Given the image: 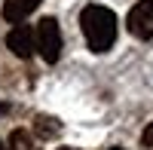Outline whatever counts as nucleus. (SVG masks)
Instances as JSON below:
<instances>
[{
  "label": "nucleus",
  "mask_w": 153,
  "mask_h": 150,
  "mask_svg": "<svg viewBox=\"0 0 153 150\" xmlns=\"http://www.w3.org/2000/svg\"><path fill=\"white\" fill-rule=\"evenodd\" d=\"M37 6H40V0H3V19L12 25H22Z\"/></svg>",
  "instance_id": "5"
},
{
  "label": "nucleus",
  "mask_w": 153,
  "mask_h": 150,
  "mask_svg": "<svg viewBox=\"0 0 153 150\" xmlns=\"http://www.w3.org/2000/svg\"><path fill=\"white\" fill-rule=\"evenodd\" d=\"M80 28L92 52H107L117 40V16L107 6H98V3L86 6L80 16Z\"/></svg>",
  "instance_id": "1"
},
{
  "label": "nucleus",
  "mask_w": 153,
  "mask_h": 150,
  "mask_svg": "<svg viewBox=\"0 0 153 150\" xmlns=\"http://www.w3.org/2000/svg\"><path fill=\"white\" fill-rule=\"evenodd\" d=\"M141 141H144V147H153V123H147V129H144V135H141Z\"/></svg>",
  "instance_id": "8"
},
{
  "label": "nucleus",
  "mask_w": 153,
  "mask_h": 150,
  "mask_svg": "<svg viewBox=\"0 0 153 150\" xmlns=\"http://www.w3.org/2000/svg\"><path fill=\"white\" fill-rule=\"evenodd\" d=\"M6 46L12 49V55L31 58L34 49H37V34H34V28H31V25H16V28L9 31V37H6Z\"/></svg>",
  "instance_id": "4"
},
{
  "label": "nucleus",
  "mask_w": 153,
  "mask_h": 150,
  "mask_svg": "<svg viewBox=\"0 0 153 150\" xmlns=\"http://www.w3.org/2000/svg\"><path fill=\"white\" fill-rule=\"evenodd\" d=\"M110 150H123V147H110Z\"/></svg>",
  "instance_id": "9"
},
{
  "label": "nucleus",
  "mask_w": 153,
  "mask_h": 150,
  "mask_svg": "<svg viewBox=\"0 0 153 150\" xmlns=\"http://www.w3.org/2000/svg\"><path fill=\"white\" fill-rule=\"evenodd\" d=\"M129 31L138 40H150L153 37V0H138L129 9Z\"/></svg>",
  "instance_id": "3"
},
{
  "label": "nucleus",
  "mask_w": 153,
  "mask_h": 150,
  "mask_svg": "<svg viewBox=\"0 0 153 150\" xmlns=\"http://www.w3.org/2000/svg\"><path fill=\"white\" fill-rule=\"evenodd\" d=\"M37 49H40L43 61H49V65H55V61L61 58V31H58V22L55 19H43L40 25H37Z\"/></svg>",
  "instance_id": "2"
},
{
  "label": "nucleus",
  "mask_w": 153,
  "mask_h": 150,
  "mask_svg": "<svg viewBox=\"0 0 153 150\" xmlns=\"http://www.w3.org/2000/svg\"><path fill=\"white\" fill-rule=\"evenodd\" d=\"M0 150H3V144H0Z\"/></svg>",
  "instance_id": "10"
},
{
  "label": "nucleus",
  "mask_w": 153,
  "mask_h": 150,
  "mask_svg": "<svg viewBox=\"0 0 153 150\" xmlns=\"http://www.w3.org/2000/svg\"><path fill=\"white\" fill-rule=\"evenodd\" d=\"M37 132H40L43 138H52V135L58 132V123L49 120V117H37Z\"/></svg>",
  "instance_id": "7"
},
{
  "label": "nucleus",
  "mask_w": 153,
  "mask_h": 150,
  "mask_svg": "<svg viewBox=\"0 0 153 150\" xmlns=\"http://www.w3.org/2000/svg\"><path fill=\"white\" fill-rule=\"evenodd\" d=\"M9 150H34V141L25 129H16L9 135Z\"/></svg>",
  "instance_id": "6"
}]
</instances>
